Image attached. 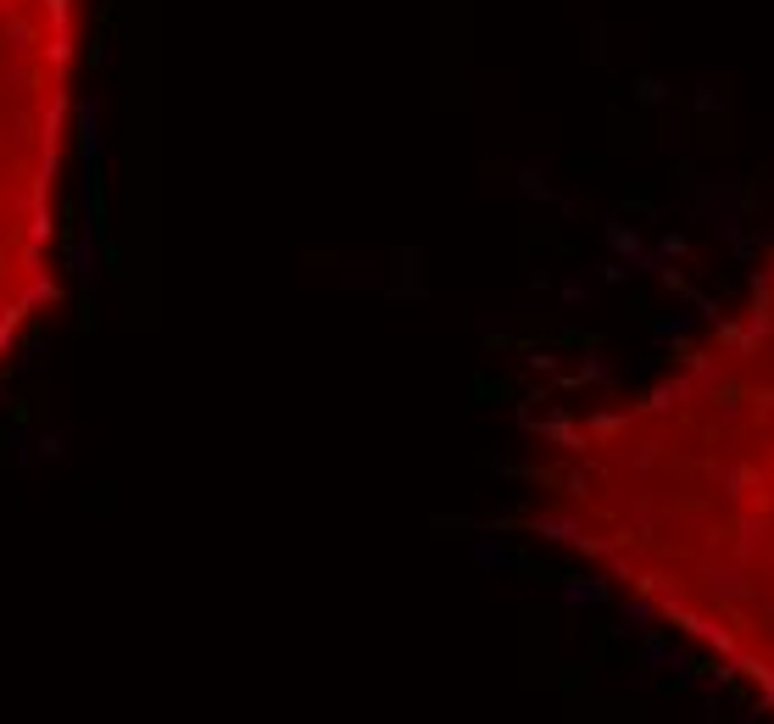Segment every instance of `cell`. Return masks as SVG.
Masks as SVG:
<instances>
[{"label":"cell","mask_w":774,"mask_h":724,"mask_svg":"<svg viewBox=\"0 0 774 724\" xmlns=\"http://www.w3.org/2000/svg\"><path fill=\"white\" fill-rule=\"evenodd\" d=\"M78 34V0H0V368L56 296V190Z\"/></svg>","instance_id":"2"},{"label":"cell","mask_w":774,"mask_h":724,"mask_svg":"<svg viewBox=\"0 0 774 724\" xmlns=\"http://www.w3.org/2000/svg\"><path fill=\"white\" fill-rule=\"evenodd\" d=\"M541 535L774 719V257L524 446Z\"/></svg>","instance_id":"1"}]
</instances>
